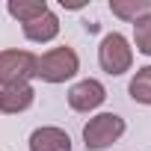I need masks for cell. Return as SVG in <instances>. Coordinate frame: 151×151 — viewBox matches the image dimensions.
I'll return each instance as SVG.
<instances>
[{"mask_svg": "<svg viewBox=\"0 0 151 151\" xmlns=\"http://www.w3.org/2000/svg\"><path fill=\"white\" fill-rule=\"evenodd\" d=\"M30 151H71V136L56 124H42L27 139Z\"/></svg>", "mask_w": 151, "mask_h": 151, "instance_id": "cell-6", "label": "cell"}, {"mask_svg": "<svg viewBox=\"0 0 151 151\" xmlns=\"http://www.w3.org/2000/svg\"><path fill=\"white\" fill-rule=\"evenodd\" d=\"M86 6V0H62V9H71V12H77Z\"/></svg>", "mask_w": 151, "mask_h": 151, "instance_id": "cell-13", "label": "cell"}, {"mask_svg": "<svg viewBox=\"0 0 151 151\" xmlns=\"http://www.w3.org/2000/svg\"><path fill=\"white\" fill-rule=\"evenodd\" d=\"M127 130V122L119 113H95L86 124H83V145L89 151H104L110 145H116Z\"/></svg>", "mask_w": 151, "mask_h": 151, "instance_id": "cell-3", "label": "cell"}, {"mask_svg": "<svg viewBox=\"0 0 151 151\" xmlns=\"http://www.w3.org/2000/svg\"><path fill=\"white\" fill-rule=\"evenodd\" d=\"M98 65L110 77H122L133 68V45L124 33H107L98 45Z\"/></svg>", "mask_w": 151, "mask_h": 151, "instance_id": "cell-2", "label": "cell"}, {"mask_svg": "<svg viewBox=\"0 0 151 151\" xmlns=\"http://www.w3.org/2000/svg\"><path fill=\"white\" fill-rule=\"evenodd\" d=\"M127 95L142 104V107H151V65H142L133 71V77L127 83Z\"/></svg>", "mask_w": 151, "mask_h": 151, "instance_id": "cell-11", "label": "cell"}, {"mask_svg": "<svg viewBox=\"0 0 151 151\" xmlns=\"http://www.w3.org/2000/svg\"><path fill=\"white\" fill-rule=\"evenodd\" d=\"M59 30H62V24H59V15H56L53 9H47L45 15H39V18L30 21V24H21L24 39L33 42V45H50V42L59 36Z\"/></svg>", "mask_w": 151, "mask_h": 151, "instance_id": "cell-7", "label": "cell"}, {"mask_svg": "<svg viewBox=\"0 0 151 151\" xmlns=\"http://www.w3.org/2000/svg\"><path fill=\"white\" fill-rule=\"evenodd\" d=\"M47 9H50L47 0H9V3H6L9 18H15L18 24H30V21H36L39 15H45Z\"/></svg>", "mask_w": 151, "mask_h": 151, "instance_id": "cell-9", "label": "cell"}, {"mask_svg": "<svg viewBox=\"0 0 151 151\" xmlns=\"http://www.w3.org/2000/svg\"><path fill=\"white\" fill-rule=\"evenodd\" d=\"M33 104H36V89H33V83L0 89V113H3V116H18V113H27Z\"/></svg>", "mask_w": 151, "mask_h": 151, "instance_id": "cell-8", "label": "cell"}, {"mask_svg": "<svg viewBox=\"0 0 151 151\" xmlns=\"http://www.w3.org/2000/svg\"><path fill=\"white\" fill-rule=\"evenodd\" d=\"M80 71V56L74 47L68 45H59V47H50L39 56V68H36V77L50 83V86H59L65 80H74Z\"/></svg>", "mask_w": 151, "mask_h": 151, "instance_id": "cell-1", "label": "cell"}, {"mask_svg": "<svg viewBox=\"0 0 151 151\" xmlns=\"http://www.w3.org/2000/svg\"><path fill=\"white\" fill-rule=\"evenodd\" d=\"M130 45H136V50L142 56H151V12L133 24V42Z\"/></svg>", "mask_w": 151, "mask_h": 151, "instance_id": "cell-12", "label": "cell"}, {"mask_svg": "<svg viewBox=\"0 0 151 151\" xmlns=\"http://www.w3.org/2000/svg\"><path fill=\"white\" fill-rule=\"evenodd\" d=\"M36 68H39V56L33 50H18V47L0 50V89L33 83Z\"/></svg>", "mask_w": 151, "mask_h": 151, "instance_id": "cell-4", "label": "cell"}, {"mask_svg": "<svg viewBox=\"0 0 151 151\" xmlns=\"http://www.w3.org/2000/svg\"><path fill=\"white\" fill-rule=\"evenodd\" d=\"M110 12L119 21L136 24L139 18H145L151 12V0H110Z\"/></svg>", "mask_w": 151, "mask_h": 151, "instance_id": "cell-10", "label": "cell"}, {"mask_svg": "<svg viewBox=\"0 0 151 151\" xmlns=\"http://www.w3.org/2000/svg\"><path fill=\"white\" fill-rule=\"evenodd\" d=\"M107 101V86L95 77H83L68 89V107L74 113H95L101 104Z\"/></svg>", "mask_w": 151, "mask_h": 151, "instance_id": "cell-5", "label": "cell"}]
</instances>
